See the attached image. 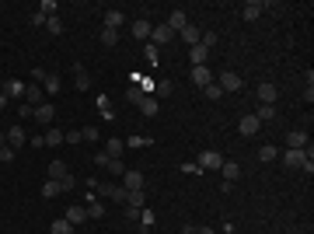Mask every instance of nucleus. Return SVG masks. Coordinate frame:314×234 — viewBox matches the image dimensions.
Masks as SVG:
<instances>
[{
    "label": "nucleus",
    "mask_w": 314,
    "mask_h": 234,
    "mask_svg": "<svg viewBox=\"0 0 314 234\" xmlns=\"http://www.w3.org/2000/svg\"><path fill=\"white\" fill-rule=\"evenodd\" d=\"M265 7H269L265 0H248L241 14H244V21H255V18H262V11H265Z\"/></svg>",
    "instance_id": "nucleus-13"
},
{
    "label": "nucleus",
    "mask_w": 314,
    "mask_h": 234,
    "mask_svg": "<svg viewBox=\"0 0 314 234\" xmlns=\"http://www.w3.org/2000/svg\"><path fill=\"white\" fill-rule=\"evenodd\" d=\"M119 42V32L115 28H101V46H115Z\"/></svg>",
    "instance_id": "nucleus-30"
},
{
    "label": "nucleus",
    "mask_w": 314,
    "mask_h": 234,
    "mask_svg": "<svg viewBox=\"0 0 314 234\" xmlns=\"http://www.w3.org/2000/svg\"><path fill=\"white\" fill-rule=\"evenodd\" d=\"M220 175H224V182H234L237 175H241V164L237 161H224L220 164Z\"/></svg>",
    "instance_id": "nucleus-22"
},
{
    "label": "nucleus",
    "mask_w": 314,
    "mask_h": 234,
    "mask_svg": "<svg viewBox=\"0 0 314 234\" xmlns=\"http://www.w3.org/2000/svg\"><path fill=\"white\" fill-rule=\"evenodd\" d=\"M87 217H94V220L105 217V206H101V203H91V206H87Z\"/></svg>",
    "instance_id": "nucleus-41"
},
{
    "label": "nucleus",
    "mask_w": 314,
    "mask_h": 234,
    "mask_svg": "<svg viewBox=\"0 0 314 234\" xmlns=\"http://www.w3.org/2000/svg\"><path fill=\"white\" fill-rule=\"evenodd\" d=\"M140 112H143L147 119H154L157 112H161V105H157V98H154V94H143V98H140Z\"/></svg>",
    "instance_id": "nucleus-17"
},
{
    "label": "nucleus",
    "mask_w": 314,
    "mask_h": 234,
    "mask_svg": "<svg viewBox=\"0 0 314 234\" xmlns=\"http://www.w3.org/2000/svg\"><path fill=\"white\" fill-rule=\"evenodd\" d=\"M286 147L304 151V147H307V130H290V133H286Z\"/></svg>",
    "instance_id": "nucleus-15"
},
{
    "label": "nucleus",
    "mask_w": 314,
    "mask_h": 234,
    "mask_svg": "<svg viewBox=\"0 0 314 234\" xmlns=\"http://www.w3.org/2000/svg\"><path fill=\"white\" fill-rule=\"evenodd\" d=\"M53 234H74V224H70L67 217H56V220H53Z\"/></svg>",
    "instance_id": "nucleus-27"
},
{
    "label": "nucleus",
    "mask_w": 314,
    "mask_h": 234,
    "mask_svg": "<svg viewBox=\"0 0 314 234\" xmlns=\"http://www.w3.org/2000/svg\"><path fill=\"white\" fill-rule=\"evenodd\" d=\"M154 220H157V213L143 206V210H140V224H143V227H154Z\"/></svg>",
    "instance_id": "nucleus-34"
},
{
    "label": "nucleus",
    "mask_w": 314,
    "mask_h": 234,
    "mask_svg": "<svg viewBox=\"0 0 314 234\" xmlns=\"http://www.w3.org/2000/svg\"><path fill=\"white\" fill-rule=\"evenodd\" d=\"M143 53H147V63H157V46H150V42H147V49H143Z\"/></svg>",
    "instance_id": "nucleus-47"
},
{
    "label": "nucleus",
    "mask_w": 314,
    "mask_h": 234,
    "mask_svg": "<svg viewBox=\"0 0 314 234\" xmlns=\"http://www.w3.org/2000/svg\"><path fill=\"white\" fill-rule=\"evenodd\" d=\"M42 91L46 94H60V74H46L42 77Z\"/></svg>",
    "instance_id": "nucleus-23"
},
{
    "label": "nucleus",
    "mask_w": 314,
    "mask_h": 234,
    "mask_svg": "<svg viewBox=\"0 0 314 234\" xmlns=\"http://www.w3.org/2000/svg\"><path fill=\"white\" fill-rule=\"evenodd\" d=\"M224 154L220 151H199V171H220Z\"/></svg>",
    "instance_id": "nucleus-2"
},
{
    "label": "nucleus",
    "mask_w": 314,
    "mask_h": 234,
    "mask_svg": "<svg viewBox=\"0 0 314 234\" xmlns=\"http://www.w3.org/2000/svg\"><path fill=\"white\" fill-rule=\"evenodd\" d=\"M126 98H129L133 105H140V98H143V91H140V87H129V91H126Z\"/></svg>",
    "instance_id": "nucleus-42"
},
{
    "label": "nucleus",
    "mask_w": 314,
    "mask_h": 234,
    "mask_svg": "<svg viewBox=\"0 0 314 234\" xmlns=\"http://www.w3.org/2000/svg\"><path fill=\"white\" fill-rule=\"evenodd\" d=\"M164 25H168V28H171V32H175V35H178V32H182V28H185V25H189V14H185V11H182V7H178V11H171V18H168V21H164Z\"/></svg>",
    "instance_id": "nucleus-14"
},
{
    "label": "nucleus",
    "mask_w": 314,
    "mask_h": 234,
    "mask_svg": "<svg viewBox=\"0 0 314 234\" xmlns=\"http://www.w3.org/2000/svg\"><path fill=\"white\" fill-rule=\"evenodd\" d=\"M108 171H112V175H115V178H122V175H126V171H129V168H126V164H122V161H119V157H115V161H108Z\"/></svg>",
    "instance_id": "nucleus-33"
},
{
    "label": "nucleus",
    "mask_w": 314,
    "mask_h": 234,
    "mask_svg": "<svg viewBox=\"0 0 314 234\" xmlns=\"http://www.w3.org/2000/svg\"><path fill=\"white\" fill-rule=\"evenodd\" d=\"M108 161H112V157L105 154V151H98V154H94V164H98V168H108Z\"/></svg>",
    "instance_id": "nucleus-45"
},
{
    "label": "nucleus",
    "mask_w": 314,
    "mask_h": 234,
    "mask_svg": "<svg viewBox=\"0 0 314 234\" xmlns=\"http://www.w3.org/2000/svg\"><path fill=\"white\" fill-rule=\"evenodd\" d=\"M255 98H258V105H276V98H279V91H276V84H269V80H262V84L255 87Z\"/></svg>",
    "instance_id": "nucleus-3"
},
{
    "label": "nucleus",
    "mask_w": 314,
    "mask_h": 234,
    "mask_svg": "<svg viewBox=\"0 0 314 234\" xmlns=\"http://www.w3.org/2000/svg\"><path fill=\"white\" fill-rule=\"evenodd\" d=\"M60 192H63V185H60V178H49V182L42 185V196H46V199H53V196H60Z\"/></svg>",
    "instance_id": "nucleus-26"
},
{
    "label": "nucleus",
    "mask_w": 314,
    "mask_h": 234,
    "mask_svg": "<svg viewBox=\"0 0 314 234\" xmlns=\"http://www.w3.org/2000/svg\"><path fill=\"white\" fill-rule=\"evenodd\" d=\"M122 189L126 192H143V175L140 171H126L122 175Z\"/></svg>",
    "instance_id": "nucleus-10"
},
{
    "label": "nucleus",
    "mask_w": 314,
    "mask_h": 234,
    "mask_svg": "<svg viewBox=\"0 0 314 234\" xmlns=\"http://www.w3.org/2000/svg\"><path fill=\"white\" fill-rule=\"evenodd\" d=\"M217 39H220L217 32H203V39H199V46H206V49H213V46H217Z\"/></svg>",
    "instance_id": "nucleus-37"
},
{
    "label": "nucleus",
    "mask_w": 314,
    "mask_h": 234,
    "mask_svg": "<svg viewBox=\"0 0 314 234\" xmlns=\"http://www.w3.org/2000/svg\"><path fill=\"white\" fill-rule=\"evenodd\" d=\"M46 144H49V147H60V144H63V130H56V126H53V130L46 133Z\"/></svg>",
    "instance_id": "nucleus-31"
},
{
    "label": "nucleus",
    "mask_w": 314,
    "mask_h": 234,
    "mask_svg": "<svg viewBox=\"0 0 314 234\" xmlns=\"http://www.w3.org/2000/svg\"><path fill=\"white\" fill-rule=\"evenodd\" d=\"M0 87H4V80H0Z\"/></svg>",
    "instance_id": "nucleus-52"
},
{
    "label": "nucleus",
    "mask_w": 314,
    "mask_h": 234,
    "mask_svg": "<svg viewBox=\"0 0 314 234\" xmlns=\"http://www.w3.org/2000/svg\"><path fill=\"white\" fill-rule=\"evenodd\" d=\"M63 217L77 227V224H84V220H87V206H67V213H63Z\"/></svg>",
    "instance_id": "nucleus-20"
},
{
    "label": "nucleus",
    "mask_w": 314,
    "mask_h": 234,
    "mask_svg": "<svg viewBox=\"0 0 314 234\" xmlns=\"http://www.w3.org/2000/svg\"><path fill=\"white\" fill-rule=\"evenodd\" d=\"M67 175H70V171H67V164H63V161L56 157V161L49 164V178H67Z\"/></svg>",
    "instance_id": "nucleus-28"
},
{
    "label": "nucleus",
    "mask_w": 314,
    "mask_h": 234,
    "mask_svg": "<svg viewBox=\"0 0 314 234\" xmlns=\"http://www.w3.org/2000/svg\"><path fill=\"white\" fill-rule=\"evenodd\" d=\"M25 87H28V84H25V80H4V87H0V91H4V94H7V98H21V101H25Z\"/></svg>",
    "instance_id": "nucleus-11"
},
{
    "label": "nucleus",
    "mask_w": 314,
    "mask_h": 234,
    "mask_svg": "<svg viewBox=\"0 0 314 234\" xmlns=\"http://www.w3.org/2000/svg\"><path fill=\"white\" fill-rule=\"evenodd\" d=\"M122 151H126V144H122V140H108V147H105V154L112 157V161H115V157H122Z\"/></svg>",
    "instance_id": "nucleus-29"
},
{
    "label": "nucleus",
    "mask_w": 314,
    "mask_h": 234,
    "mask_svg": "<svg viewBox=\"0 0 314 234\" xmlns=\"http://www.w3.org/2000/svg\"><path fill=\"white\" fill-rule=\"evenodd\" d=\"M140 210H143V206H126V217H129V220H140Z\"/></svg>",
    "instance_id": "nucleus-48"
},
{
    "label": "nucleus",
    "mask_w": 314,
    "mask_h": 234,
    "mask_svg": "<svg viewBox=\"0 0 314 234\" xmlns=\"http://www.w3.org/2000/svg\"><path fill=\"white\" fill-rule=\"evenodd\" d=\"M213 80H217V87H220V91H231V94H234V91H241V84H244V80H241V74H234V70H220Z\"/></svg>",
    "instance_id": "nucleus-1"
},
{
    "label": "nucleus",
    "mask_w": 314,
    "mask_h": 234,
    "mask_svg": "<svg viewBox=\"0 0 314 234\" xmlns=\"http://www.w3.org/2000/svg\"><path fill=\"white\" fill-rule=\"evenodd\" d=\"M203 94H206V98H210V101H217V98H224V91H220V87H217V80H213V84H210V87H203Z\"/></svg>",
    "instance_id": "nucleus-38"
},
{
    "label": "nucleus",
    "mask_w": 314,
    "mask_h": 234,
    "mask_svg": "<svg viewBox=\"0 0 314 234\" xmlns=\"http://www.w3.org/2000/svg\"><path fill=\"white\" fill-rule=\"evenodd\" d=\"M39 11H42L46 18H56V11H60V7H56L53 0H42V4H39Z\"/></svg>",
    "instance_id": "nucleus-35"
},
{
    "label": "nucleus",
    "mask_w": 314,
    "mask_h": 234,
    "mask_svg": "<svg viewBox=\"0 0 314 234\" xmlns=\"http://www.w3.org/2000/svg\"><path fill=\"white\" fill-rule=\"evenodd\" d=\"M80 140H98V126H84L80 130Z\"/></svg>",
    "instance_id": "nucleus-40"
},
{
    "label": "nucleus",
    "mask_w": 314,
    "mask_h": 234,
    "mask_svg": "<svg viewBox=\"0 0 314 234\" xmlns=\"http://www.w3.org/2000/svg\"><path fill=\"white\" fill-rule=\"evenodd\" d=\"M7 105H11V98H7V94H4V91H0V112H4V108H7Z\"/></svg>",
    "instance_id": "nucleus-50"
},
{
    "label": "nucleus",
    "mask_w": 314,
    "mask_h": 234,
    "mask_svg": "<svg viewBox=\"0 0 314 234\" xmlns=\"http://www.w3.org/2000/svg\"><path fill=\"white\" fill-rule=\"evenodd\" d=\"M171 39H175V32H171L168 25H154V28H150V46H157V49L168 46Z\"/></svg>",
    "instance_id": "nucleus-5"
},
{
    "label": "nucleus",
    "mask_w": 314,
    "mask_h": 234,
    "mask_svg": "<svg viewBox=\"0 0 314 234\" xmlns=\"http://www.w3.org/2000/svg\"><path fill=\"white\" fill-rule=\"evenodd\" d=\"M192 234H217L213 227H192Z\"/></svg>",
    "instance_id": "nucleus-51"
},
{
    "label": "nucleus",
    "mask_w": 314,
    "mask_h": 234,
    "mask_svg": "<svg viewBox=\"0 0 314 234\" xmlns=\"http://www.w3.org/2000/svg\"><path fill=\"white\" fill-rule=\"evenodd\" d=\"M178 35H182V42H185V46H189V49H192V46H196V42H199V39H203V32H199V28H196V25H185V28H182V32H178Z\"/></svg>",
    "instance_id": "nucleus-19"
},
{
    "label": "nucleus",
    "mask_w": 314,
    "mask_h": 234,
    "mask_svg": "<svg viewBox=\"0 0 314 234\" xmlns=\"http://www.w3.org/2000/svg\"><path fill=\"white\" fill-rule=\"evenodd\" d=\"M32 119H35V123H53V119H56V105L42 101L39 108H32Z\"/></svg>",
    "instance_id": "nucleus-9"
},
{
    "label": "nucleus",
    "mask_w": 314,
    "mask_h": 234,
    "mask_svg": "<svg viewBox=\"0 0 314 234\" xmlns=\"http://www.w3.org/2000/svg\"><path fill=\"white\" fill-rule=\"evenodd\" d=\"M150 21H143V18H136L133 25H129V32H133V39H150Z\"/></svg>",
    "instance_id": "nucleus-18"
},
{
    "label": "nucleus",
    "mask_w": 314,
    "mask_h": 234,
    "mask_svg": "<svg viewBox=\"0 0 314 234\" xmlns=\"http://www.w3.org/2000/svg\"><path fill=\"white\" fill-rule=\"evenodd\" d=\"M192 84L196 87H210L213 84V70L210 67H192Z\"/></svg>",
    "instance_id": "nucleus-12"
},
{
    "label": "nucleus",
    "mask_w": 314,
    "mask_h": 234,
    "mask_svg": "<svg viewBox=\"0 0 314 234\" xmlns=\"http://www.w3.org/2000/svg\"><path fill=\"white\" fill-rule=\"evenodd\" d=\"M25 144H28V133H25L21 126H11V130H7V147H11V151H21Z\"/></svg>",
    "instance_id": "nucleus-7"
},
{
    "label": "nucleus",
    "mask_w": 314,
    "mask_h": 234,
    "mask_svg": "<svg viewBox=\"0 0 314 234\" xmlns=\"http://www.w3.org/2000/svg\"><path fill=\"white\" fill-rule=\"evenodd\" d=\"M126 206H143V192H129V199H126Z\"/></svg>",
    "instance_id": "nucleus-43"
},
{
    "label": "nucleus",
    "mask_w": 314,
    "mask_h": 234,
    "mask_svg": "<svg viewBox=\"0 0 314 234\" xmlns=\"http://www.w3.org/2000/svg\"><path fill=\"white\" fill-rule=\"evenodd\" d=\"M74 80H77V91H87V87H91V74H87L80 63L74 67Z\"/></svg>",
    "instance_id": "nucleus-24"
},
{
    "label": "nucleus",
    "mask_w": 314,
    "mask_h": 234,
    "mask_svg": "<svg viewBox=\"0 0 314 234\" xmlns=\"http://www.w3.org/2000/svg\"><path fill=\"white\" fill-rule=\"evenodd\" d=\"M63 140H67V144H80V130H67Z\"/></svg>",
    "instance_id": "nucleus-44"
},
{
    "label": "nucleus",
    "mask_w": 314,
    "mask_h": 234,
    "mask_svg": "<svg viewBox=\"0 0 314 234\" xmlns=\"http://www.w3.org/2000/svg\"><path fill=\"white\" fill-rule=\"evenodd\" d=\"M0 161H4V164H11V161H14V151H11V147H7V144H4V147H0Z\"/></svg>",
    "instance_id": "nucleus-46"
},
{
    "label": "nucleus",
    "mask_w": 314,
    "mask_h": 234,
    "mask_svg": "<svg viewBox=\"0 0 314 234\" xmlns=\"http://www.w3.org/2000/svg\"><path fill=\"white\" fill-rule=\"evenodd\" d=\"M276 154H279V151H276L272 144H265V147L258 151V157H262V161H276Z\"/></svg>",
    "instance_id": "nucleus-39"
},
{
    "label": "nucleus",
    "mask_w": 314,
    "mask_h": 234,
    "mask_svg": "<svg viewBox=\"0 0 314 234\" xmlns=\"http://www.w3.org/2000/svg\"><path fill=\"white\" fill-rule=\"evenodd\" d=\"M255 119H258V123H272V119H276V105H258Z\"/></svg>",
    "instance_id": "nucleus-25"
},
{
    "label": "nucleus",
    "mask_w": 314,
    "mask_h": 234,
    "mask_svg": "<svg viewBox=\"0 0 314 234\" xmlns=\"http://www.w3.org/2000/svg\"><path fill=\"white\" fill-rule=\"evenodd\" d=\"M182 171H189V175L196 171V175H199V164H196V161H185V164H182Z\"/></svg>",
    "instance_id": "nucleus-49"
},
{
    "label": "nucleus",
    "mask_w": 314,
    "mask_h": 234,
    "mask_svg": "<svg viewBox=\"0 0 314 234\" xmlns=\"http://www.w3.org/2000/svg\"><path fill=\"white\" fill-rule=\"evenodd\" d=\"M46 28H49L53 35H60V32H63V21H60V14H56V18H46Z\"/></svg>",
    "instance_id": "nucleus-36"
},
{
    "label": "nucleus",
    "mask_w": 314,
    "mask_h": 234,
    "mask_svg": "<svg viewBox=\"0 0 314 234\" xmlns=\"http://www.w3.org/2000/svg\"><path fill=\"white\" fill-rule=\"evenodd\" d=\"M237 130H241V137H255V133L262 130V123H258L255 115H244V119L237 123Z\"/></svg>",
    "instance_id": "nucleus-16"
},
{
    "label": "nucleus",
    "mask_w": 314,
    "mask_h": 234,
    "mask_svg": "<svg viewBox=\"0 0 314 234\" xmlns=\"http://www.w3.org/2000/svg\"><path fill=\"white\" fill-rule=\"evenodd\" d=\"M210 53H213V49H206V46L196 42V46L189 49V63H192V67H206V63H210Z\"/></svg>",
    "instance_id": "nucleus-6"
},
{
    "label": "nucleus",
    "mask_w": 314,
    "mask_h": 234,
    "mask_svg": "<svg viewBox=\"0 0 314 234\" xmlns=\"http://www.w3.org/2000/svg\"><path fill=\"white\" fill-rule=\"evenodd\" d=\"M42 101H46V91H42L39 84H28V87H25V105H32V108H39Z\"/></svg>",
    "instance_id": "nucleus-8"
},
{
    "label": "nucleus",
    "mask_w": 314,
    "mask_h": 234,
    "mask_svg": "<svg viewBox=\"0 0 314 234\" xmlns=\"http://www.w3.org/2000/svg\"><path fill=\"white\" fill-rule=\"evenodd\" d=\"M122 144H126V147H150L154 140H150V137H129V140H122Z\"/></svg>",
    "instance_id": "nucleus-32"
},
{
    "label": "nucleus",
    "mask_w": 314,
    "mask_h": 234,
    "mask_svg": "<svg viewBox=\"0 0 314 234\" xmlns=\"http://www.w3.org/2000/svg\"><path fill=\"white\" fill-rule=\"evenodd\" d=\"M311 157V147H304V151H293V147H286L283 151V164L286 168H304V161Z\"/></svg>",
    "instance_id": "nucleus-4"
},
{
    "label": "nucleus",
    "mask_w": 314,
    "mask_h": 234,
    "mask_svg": "<svg viewBox=\"0 0 314 234\" xmlns=\"http://www.w3.org/2000/svg\"><path fill=\"white\" fill-rule=\"evenodd\" d=\"M122 25H126V14L122 11H105V28H115L119 32Z\"/></svg>",
    "instance_id": "nucleus-21"
}]
</instances>
